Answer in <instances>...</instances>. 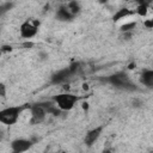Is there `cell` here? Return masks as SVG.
I'll use <instances>...</instances> for the list:
<instances>
[{"instance_id": "14", "label": "cell", "mask_w": 153, "mask_h": 153, "mask_svg": "<svg viewBox=\"0 0 153 153\" xmlns=\"http://www.w3.org/2000/svg\"><path fill=\"white\" fill-rule=\"evenodd\" d=\"M13 6H14L13 2H10V1H8V2H4V4L1 5V7H0V14H1V16H5V13L8 12V11H11Z\"/></svg>"}, {"instance_id": "12", "label": "cell", "mask_w": 153, "mask_h": 153, "mask_svg": "<svg viewBox=\"0 0 153 153\" xmlns=\"http://www.w3.org/2000/svg\"><path fill=\"white\" fill-rule=\"evenodd\" d=\"M131 13H135V11H130L129 8H121V10H118V11L114 14L112 20H114V22H117V20H120V19H123L124 17L130 16Z\"/></svg>"}, {"instance_id": "3", "label": "cell", "mask_w": 153, "mask_h": 153, "mask_svg": "<svg viewBox=\"0 0 153 153\" xmlns=\"http://www.w3.org/2000/svg\"><path fill=\"white\" fill-rule=\"evenodd\" d=\"M106 82L112 85L114 87L118 90H124V91H136L137 87L136 85L130 80L128 74L126 72H116L111 75H109L106 79Z\"/></svg>"}, {"instance_id": "17", "label": "cell", "mask_w": 153, "mask_h": 153, "mask_svg": "<svg viewBox=\"0 0 153 153\" xmlns=\"http://www.w3.org/2000/svg\"><path fill=\"white\" fill-rule=\"evenodd\" d=\"M137 5H147V6H149L152 2H153V0H134Z\"/></svg>"}, {"instance_id": "10", "label": "cell", "mask_w": 153, "mask_h": 153, "mask_svg": "<svg viewBox=\"0 0 153 153\" xmlns=\"http://www.w3.org/2000/svg\"><path fill=\"white\" fill-rule=\"evenodd\" d=\"M140 84L147 88H153V68H147L141 72Z\"/></svg>"}, {"instance_id": "13", "label": "cell", "mask_w": 153, "mask_h": 153, "mask_svg": "<svg viewBox=\"0 0 153 153\" xmlns=\"http://www.w3.org/2000/svg\"><path fill=\"white\" fill-rule=\"evenodd\" d=\"M148 8H149V6H147V5H137L136 10H135V13L140 17H145L148 13Z\"/></svg>"}, {"instance_id": "9", "label": "cell", "mask_w": 153, "mask_h": 153, "mask_svg": "<svg viewBox=\"0 0 153 153\" xmlns=\"http://www.w3.org/2000/svg\"><path fill=\"white\" fill-rule=\"evenodd\" d=\"M55 18L60 22H72L75 17L69 12V10L67 8L66 5H61L57 10H56V13H55Z\"/></svg>"}, {"instance_id": "15", "label": "cell", "mask_w": 153, "mask_h": 153, "mask_svg": "<svg viewBox=\"0 0 153 153\" xmlns=\"http://www.w3.org/2000/svg\"><path fill=\"white\" fill-rule=\"evenodd\" d=\"M135 23H129V24H124V25H122L121 26V31H129V30H131V29H134L135 27Z\"/></svg>"}, {"instance_id": "18", "label": "cell", "mask_w": 153, "mask_h": 153, "mask_svg": "<svg viewBox=\"0 0 153 153\" xmlns=\"http://www.w3.org/2000/svg\"><path fill=\"white\" fill-rule=\"evenodd\" d=\"M0 94H1V97H6V88H5V85L4 84H1L0 85Z\"/></svg>"}, {"instance_id": "16", "label": "cell", "mask_w": 153, "mask_h": 153, "mask_svg": "<svg viewBox=\"0 0 153 153\" xmlns=\"http://www.w3.org/2000/svg\"><path fill=\"white\" fill-rule=\"evenodd\" d=\"M143 25H145L147 29H153V16H152L149 19H147V20L143 23Z\"/></svg>"}, {"instance_id": "8", "label": "cell", "mask_w": 153, "mask_h": 153, "mask_svg": "<svg viewBox=\"0 0 153 153\" xmlns=\"http://www.w3.org/2000/svg\"><path fill=\"white\" fill-rule=\"evenodd\" d=\"M11 151L13 153H23L29 151L33 146V141L25 137H17L11 141Z\"/></svg>"}, {"instance_id": "1", "label": "cell", "mask_w": 153, "mask_h": 153, "mask_svg": "<svg viewBox=\"0 0 153 153\" xmlns=\"http://www.w3.org/2000/svg\"><path fill=\"white\" fill-rule=\"evenodd\" d=\"M31 104H20V105H11L0 110V122L5 126H13L18 122L23 111L30 108Z\"/></svg>"}, {"instance_id": "6", "label": "cell", "mask_w": 153, "mask_h": 153, "mask_svg": "<svg viewBox=\"0 0 153 153\" xmlns=\"http://www.w3.org/2000/svg\"><path fill=\"white\" fill-rule=\"evenodd\" d=\"M29 110H30V123L31 124H39V123L44 122V120L48 115L44 102H38V103L31 104Z\"/></svg>"}, {"instance_id": "4", "label": "cell", "mask_w": 153, "mask_h": 153, "mask_svg": "<svg viewBox=\"0 0 153 153\" xmlns=\"http://www.w3.org/2000/svg\"><path fill=\"white\" fill-rule=\"evenodd\" d=\"M79 66H80L79 62H72L69 66L56 71L55 73L51 74V76H50V82H51L53 85H61V84H65L68 79H71V78L79 71V68H80Z\"/></svg>"}, {"instance_id": "5", "label": "cell", "mask_w": 153, "mask_h": 153, "mask_svg": "<svg viewBox=\"0 0 153 153\" xmlns=\"http://www.w3.org/2000/svg\"><path fill=\"white\" fill-rule=\"evenodd\" d=\"M39 25H41V22L38 19H36V18H27V19H25L20 24V26H19V35H20V37L26 39V41L33 38L38 33Z\"/></svg>"}, {"instance_id": "7", "label": "cell", "mask_w": 153, "mask_h": 153, "mask_svg": "<svg viewBox=\"0 0 153 153\" xmlns=\"http://www.w3.org/2000/svg\"><path fill=\"white\" fill-rule=\"evenodd\" d=\"M104 129H105V124H99V126L87 130L85 136H84V145L86 147H92L99 140V137L102 136Z\"/></svg>"}, {"instance_id": "11", "label": "cell", "mask_w": 153, "mask_h": 153, "mask_svg": "<svg viewBox=\"0 0 153 153\" xmlns=\"http://www.w3.org/2000/svg\"><path fill=\"white\" fill-rule=\"evenodd\" d=\"M66 6H67V8L69 10V12L74 17H76L81 12V5H80V2L78 0H71V1H68L66 4Z\"/></svg>"}, {"instance_id": "2", "label": "cell", "mask_w": 153, "mask_h": 153, "mask_svg": "<svg viewBox=\"0 0 153 153\" xmlns=\"http://www.w3.org/2000/svg\"><path fill=\"white\" fill-rule=\"evenodd\" d=\"M87 96H78L74 93H69V92H62L59 94H55L51 99L55 102V104L57 105V108L62 111H69L72 110L78 102L85 99Z\"/></svg>"}]
</instances>
